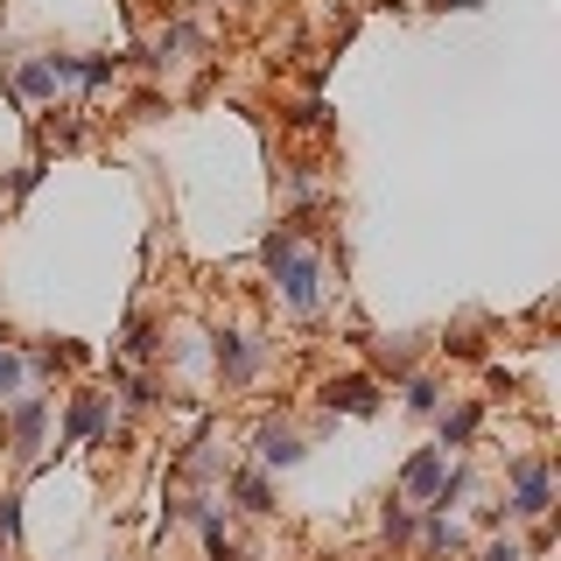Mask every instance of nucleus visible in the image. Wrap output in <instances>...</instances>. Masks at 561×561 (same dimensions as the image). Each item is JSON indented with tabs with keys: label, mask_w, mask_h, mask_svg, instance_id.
<instances>
[{
	"label": "nucleus",
	"mask_w": 561,
	"mask_h": 561,
	"mask_svg": "<svg viewBox=\"0 0 561 561\" xmlns=\"http://www.w3.org/2000/svg\"><path fill=\"white\" fill-rule=\"evenodd\" d=\"M127 435V414L113 408V393L92 379H78L64 393V421H57V456H78V449H113Z\"/></svg>",
	"instance_id": "f257e3e1"
},
{
	"label": "nucleus",
	"mask_w": 561,
	"mask_h": 561,
	"mask_svg": "<svg viewBox=\"0 0 561 561\" xmlns=\"http://www.w3.org/2000/svg\"><path fill=\"white\" fill-rule=\"evenodd\" d=\"M49 414H57L49 386H22V393L0 408V456L14 463V478H28V470L43 463V449H49Z\"/></svg>",
	"instance_id": "f03ea898"
},
{
	"label": "nucleus",
	"mask_w": 561,
	"mask_h": 561,
	"mask_svg": "<svg viewBox=\"0 0 561 561\" xmlns=\"http://www.w3.org/2000/svg\"><path fill=\"white\" fill-rule=\"evenodd\" d=\"M499 513H505V526L554 519V463H548V449H513V456H505Z\"/></svg>",
	"instance_id": "7ed1b4c3"
},
{
	"label": "nucleus",
	"mask_w": 561,
	"mask_h": 561,
	"mask_svg": "<svg viewBox=\"0 0 561 561\" xmlns=\"http://www.w3.org/2000/svg\"><path fill=\"white\" fill-rule=\"evenodd\" d=\"M267 280H274V302L295 316V323H316L323 316V302H330V267H323V253L302 239L280 267H267Z\"/></svg>",
	"instance_id": "20e7f679"
},
{
	"label": "nucleus",
	"mask_w": 561,
	"mask_h": 561,
	"mask_svg": "<svg viewBox=\"0 0 561 561\" xmlns=\"http://www.w3.org/2000/svg\"><path fill=\"white\" fill-rule=\"evenodd\" d=\"M204 358H210V373H218L225 393H245V386L267 373V337H260V330H239V323H218L210 344H204Z\"/></svg>",
	"instance_id": "39448f33"
},
{
	"label": "nucleus",
	"mask_w": 561,
	"mask_h": 561,
	"mask_svg": "<svg viewBox=\"0 0 561 561\" xmlns=\"http://www.w3.org/2000/svg\"><path fill=\"white\" fill-rule=\"evenodd\" d=\"M316 408H323L330 421H337V414L373 421V414H386V379H373V373H330L323 386H316Z\"/></svg>",
	"instance_id": "423d86ee"
},
{
	"label": "nucleus",
	"mask_w": 561,
	"mask_h": 561,
	"mask_svg": "<svg viewBox=\"0 0 561 561\" xmlns=\"http://www.w3.org/2000/svg\"><path fill=\"white\" fill-rule=\"evenodd\" d=\"M22 365H28V386H57L64 373H92L99 351L78 337H22Z\"/></svg>",
	"instance_id": "0eeeda50"
},
{
	"label": "nucleus",
	"mask_w": 561,
	"mask_h": 561,
	"mask_svg": "<svg viewBox=\"0 0 561 561\" xmlns=\"http://www.w3.org/2000/svg\"><path fill=\"white\" fill-rule=\"evenodd\" d=\"M245 449H253V463L267 470V478H280V470H302L316 443H309L302 428H295V421H280V414H267V421H260L253 435H245Z\"/></svg>",
	"instance_id": "6e6552de"
},
{
	"label": "nucleus",
	"mask_w": 561,
	"mask_h": 561,
	"mask_svg": "<svg viewBox=\"0 0 561 561\" xmlns=\"http://www.w3.org/2000/svg\"><path fill=\"white\" fill-rule=\"evenodd\" d=\"M484 421H491V400L484 393H449L443 414H435V449H443V456H470V449H478V435H484Z\"/></svg>",
	"instance_id": "1a4fd4ad"
},
{
	"label": "nucleus",
	"mask_w": 561,
	"mask_h": 561,
	"mask_svg": "<svg viewBox=\"0 0 561 561\" xmlns=\"http://www.w3.org/2000/svg\"><path fill=\"white\" fill-rule=\"evenodd\" d=\"M197 49H204V28L175 14V22H162V28L148 35V43L134 49V64H140V70H154V78H169V70H183L190 57H197Z\"/></svg>",
	"instance_id": "9d476101"
},
{
	"label": "nucleus",
	"mask_w": 561,
	"mask_h": 561,
	"mask_svg": "<svg viewBox=\"0 0 561 561\" xmlns=\"http://www.w3.org/2000/svg\"><path fill=\"white\" fill-rule=\"evenodd\" d=\"M113 358L119 365H162L169 358V316L134 309L127 323H119V337H113Z\"/></svg>",
	"instance_id": "9b49d317"
},
{
	"label": "nucleus",
	"mask_w": 561,
	"mask_h": 561,
	"mask_svg": "<svg viewBox=\"0 0 561 561\" xmlns=\"http://www.w3.org/2000/svg\"><path fill=\"white\" fill-rule=\"evenodd\" d=\"M365 351H373V379H408V373H421V358H428V344L435 337H421V330H408V337H373V330H365L358 337Z\"/></svg>",
	"instance_id": "f8f14e48"
},
{
	"label": "nucleus",
	"mask_w": 561,
	"mask_h": 561,
	"mask_svg": "<svg viewBox=\"0 0 561 561\" xmlns=\"http://www.w3.org/2000/svg\"><path fill=\"white\" fill-rule=\"evenodd\" d=\"M225 499H232L245 519H274L280 513V491H274V478L260 463H225Z\"/></svg>",
	"instance_id": "ddd939ff"
},
{
	"label": "nucleus",
	"mask_w": 561,
	"mask_h": 561,
	"mask_svg": "<svg viewBox=\"0 0 561 561\" xmlns=\"http://www.w3.org/2000/svg\"><path fill=\"white\" fill-rule=\"evenodd\" d=\"M414 554L421 561H463L470 554V526L456 513H421L414 519Z\"/></svg>",
	"instance_id": "4468645a"
},
{
	"label": "nucleus",
	"mask_w": 561,
	"mask_h": 561,
	"mask_svg": "<svg viewBox=\"0 0 561 561\" xmlns=\"http://www.w3.org/2000/svg\"><path fill=\"white\" fill-rule=\"evenodd\" d=\"M8 92H14V105H57V64H49V49H28V57H14V70H8Z\"/></svg>",
	"instance_id": "2eb2a0df"
},
{
	"label": "nucleus",
	"mask_w": 561,
	"mask_h": 561,
	"mask_svg": "<svg viewBox=\"0 0 561 561\" xmlns=\"http://www.w3.org/2000/svg\"><path fill=\"white\" fill-rule=\"evenodd\" d=\"M443 470H449V456L435 449V443H421L408 463L393 470V499H408V505H428L435 499V484H443Z\"/></svg>",
	"instance_id": "dca6fc26"
},
{
	"label": "nucleus",
	"mask_w": 561,
	"mask_h": 561,
	"mask_svg": "<svg viewBox=\"0 0 561 561\" xmlns=\"http://www.w3.org/2000/svg\"><path fill=\"white\" fill-rule=\"evenodd\" d=\"M35 140H43V162H49V148L70 154L84 140V113L78 105H43V113H35Z\"/></svg>",
	"instance_id": "f3484780"
},
{
	"label": "nucleus",
	"mask_w": 561,
	"mask_h": 561,
	"mask_svg": "<svg viewBox=\"0 0 561 561\" xmlns=\"http://www.w3.org/2000/svg\"><path fill=\"white\" fill-rule=\"evenodd\" d=\"M443 400H449L443 373H408V379H400V408H408L414 421H435V414H443Z\"/></svg>",
	"instance_id": "a211bd4d"
},
{
	"label": "nucleus",
	"mask_w": 561,
	"mask_h": 561,
	"mask_svg": "<svg viewBox=\"0 0 561 561\" xmlns=\"http://www.w3.org/2000/svg\"><path fill=\"white\" fill-rule=\"evenodd\" d=\"M414 519H421V505H408V499H393V491H386V505H379V540H386V554H408V548H414Z\"/></svg>",
	"instance_id": "6ab92c4d"
},
{
	"label": "nucleus",
	"mask_w": 561,
	"mask_h": 561,
	"mask_svg": "<svg viewBox=\"0 0 561 561\" xmlns=\"http://www.w3.org/2000/svg\"><path fill=\"white\" fill-rule=\"evenodd\" d=\"M119 70H127V57H113V49H78V78H70V92H105V84H119Z\"/></svg>",
	"instance_id": "aec40b11"
},
{
	"label": "nucleus",
	"mask_w": 561,
	"mask_h": 561,
	"mask_svg": "<svg viewBox=\"0 0 561 561\" xmlns=\"http://www.w3.org/2000/svg\"><path fill=\"white\" fill-rule=\"evenodd\" d=\"M463 561H534V554H526V540L513 534V526H499V534L470 540V554H463Z\"/></svg>",
	"instance_id": "412c9836"
},
{
	"label": "nucleus",
	"mask_w": 561,
	"mask_h": 561,
	"mask_svg": "<svg viewBox=\"0 0 561 561\" xmlns=\"http://www.w3.org/2000/svg\"><path fill=\"white\" fill-rule=\"evenodd\" d=\"M28 386V365H22V344L14 337H0V408H8L14 393H22Z\"/></svg>",
	"instance_id": "4be33fe9"
},
{
	"label": "nucleus",
	"mask_w": 561,
	"mask_h": 561,
	"mask_svg": "<svg viewBox=\"0 0 561 561\" xmlns=\"http://www.w3.org/2000/svg\"><path fill=\"white\" fill-rule=\"evenodd\" d=\"M0 548H14V554H22V484H8V491H0Z\"/></svg>",
	"instance_id": "5701e85b"
},
{
	"label": "nucleus",
	"mask_w": 561,
	"mask_h": 561,
	"mask_svg": "<svg viewBox=\"0 0 561 561\" xmlns=\"http://www.w3.org/2000/svg\"><path fill=\"white\" fill-rule=\"evenodd\" d=\"M43 175H49V162H43V154H28V162H14V175H8V197H14V204H22V197H28V190H35V183H43Z\"/></svg>",
	"instance_id": "b1692460"
},
{
	"label": "nucleus",
	"mask_w": 561,
	"mask_h": 561,
	"mask_svg": "<svg viewBox=\"0 0 561 561\" xmlns=\"http://www.w3.org/2000/svg\"><path fill=\"white\" fill-rule=\"evenodd\" d=\"M443 351H456V358H484V337L478 330H449V337H435Z\"/></svg>",
	"instance_id": "393cba45"
},
{
	"label": "nucleus",
	"mask_w": 561,
	"mask_h": 561,
	"mask_svg": "<svg viewBox=\"0 0 561 561\" xmlns=\"http://www.w3.org/2000/svg\"><path fill=\"white\" fill-rule=\"evenodd\" d=\"M428 8H435V14H478L484 0H428Z\"/></svg>",
	"instance_id": "a878e982"
},
{
	"label": "nucleus",
	"mask_w": 561,
	"mask_h": 561,
	"mask_svg": "<svg viewBox=\"0 0 561 561\" xmlns=\"http://www.w3.org/2000/svg\"><path fill=\"white\" fill-rule=\"evenodd\" d=\"M0 561H14V548H0Z\"/></svg>",
	"instance_id": "bb28decb"
}]
</instances>
